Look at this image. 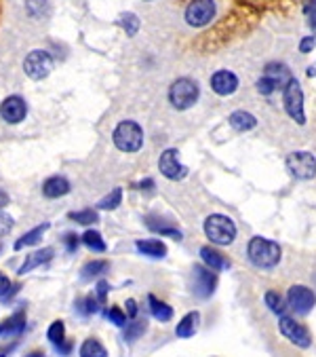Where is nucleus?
I'll list each match as a JSON object with an SVG mask.
<instances>
[{"mask_svg": "<svg viewBox=\"0 0 316 357\" xmlns=\"http://www.w3.org/2000/svg\"><path fill=\"white\" fill-rule=\"evenodd\" d=\"M247 250H249V260L260 268H274L281 262V248L274 241L253 237Z\"/></svg>", "mask_w": 316, "mask_h": 357, "instance_id": "obj_1", "label": "nucleus"}, {"mask_svg": "<svg viewBox=\"0 0 316 357\" xmlns=\"http://www.w3.org/2000/svg\"><path fill=\"white\" fill-rule=\"evenodd\" d=\"M114 144L123 153H137L143 146V131L135 121H123L114 129Z\"/></svg>", "mask_w": 316, "mask_h": 357, "instance_id": "obj_2", "label": "nucleus"}, {"mask_svg": "<svg viewBox=\"0 0 316 357\" xmlns=\"http://www.w3.org/2000/svg\"><path fill=\"white\" fill-rule=\"evenodd\" d=\"M205 235L217 245H230L236 237V225L223 213H213L205 220Z\"/></svg>", "mask_w": 316, "mask_h": 357, "instance_id": "obj_3", "label": "nucleus"}, {"mask_svg": "<svg viewBox=\"0 0 316 357\" xmlns=\"http://www.w3.org/2000/svg\"><path fill=\"white\" fill-rule=\"evenodd\" d=\"M198 85L192 79H177L169 89V102L177 110H188L198 100Z\"/></svg>", "mask_w": 316, "mask_h": 357, "instance_id": "obj_4", "label": "nucleus"}, {"mask_svg": "<svg viewBox=\"0 0 316 357\" xmlns=\"http://www.w3.org/2000/svg\"><path fill=\"white\" fill-rule=\"evenodd\" d=\"M217 288V275L209 266H194L192 271V292L196 298L207 301Z\"/></svg>", "mask_w": 316, "mask_h": 357, "instance_id": "obj_5", "label": "nucleus"}, {"mask_svg": "<svg viewBox=\"0 0 316 357\" xmlns=\"http://www.w3.org/2000/svg\"><path fill=\"white\" fill-rule=\"evenodd\" d=\"M283 102H285L287 114L295 123L303 125L306 123V116H303V91H301V85L295 79H291V83L283 89Z\"/></svg>", "mask_w": 316, "mask_h": 357, "instance_id": "obj_6", "label": "nucleus"}, {"mask_svg": "<svg viewBox=\"0 0 316 357\" xmlns=\"http://www.w3.org/2000/svg\"><path fill=\"white\" fill-rule=\"evenodd\" d=\"M24 70H26V75L32 79V81H42L51 75V70H53V57L47 53V51H32L26 61H24Z\"/></svg>", "mask_w": 316, "mask_h": 357, "instance_id": "obj_7", "label": "nucleus"}, {"mask_svg": "<svg viewBox=\"0 0 316 357\" xmlns=\"http://www.w3.org/2000/svg\"><path fill=\"white\" fill-rule=\"evenodd\" d=\"M278 328H281V334H283L289 342H293L295 347H299V349H308V347L312 344V336H310L308 328H306L303 324L295 321L293 317H289V315L281 317Z\"/></svg>", "mask_w": 316, "mask_h": 357, "instance_id": "obj_8", "label": "nucleus"}, {"mask_svg": "<svg viewBox=\"0 0 316 357\" xmlns=\"http://www.w3.org/2000/svg\"><path fill=\"white\" fill-rule=\"evenodd\" d=\"M287 303H289V309L293 313L308 315L316 305V294L310 288H306V285H293V288H289Z\"/></svg>", "mask_w": 316, "mask_h": 357, "instance_id": "obj_9", "label": "nucleus"}, {"mask_svg": "<svg viewBox=\"0 0 316 357\" xmlns=\"http://www.w3.org/2000/svg\"><path fill=\"white\" fill-rule=\"evenodd\" d=\"M287 169L297 180H312L316 176V159L310 153H291L287 157Z\"/></svg>", "mask_w": 316, "mask_h": 357, "instance_id": "obj_10", "label": "nucleus"}, {"mask_svg": "<svg viewBox=\"0 0 316 357\" xmlns=\"http://www.w3.org/2000/svg\"><path fill=\"white\" fill-rule=\"evenodd\" d=\"M215 15V3L213 0H192L186 9V22L192 28L207 26Z\"/></svg>", "mask_w": 316, "mask_h": 357, "instance_id": "obj_11", "label": "nucleus"}, {"mask_svg": "<svg viewBox=\"0 0 316 357\" xmlns=\"http://www.w3.org/2000/svg\"><path fill=\"white\" fill-rule=\"evenodd\" d=\"M26 114H28V104L19 96H9L3 104H0V116L11 125L22 123L26 119Z\"/></svg>", "mask_w": 316, "mask_h": 357, "instance_id": "obj_12", "label": "nucleus"}, {"mask_svg": "<svg viewBox=\"0 0 316 357\" xmlns=\"http://www.w3.org/2000/svg\"><path fill=\"white\" fill-rule=\"evenodd\" d=\"M28 319H26V311H15L9 319H5L0 324V342L3 340H15L26 332Z\"/></svg>", "mask_w": 316, "mask_h": 357, "instance_id": "obj_13", "label": "nucleus"}, {"mask_svg": "<svg viewBox=\"0 0 316 357\" xmlns=\"http://www.w3.org/2000/svg\"><path fill=\"white\" fill-rule=\"evenodd\" d=\"M158 167H161V174L171 178V180H180L186 176V167L180 161V153L175 149H169L161 155V161H158Z\"/></svg>", "mask_w": 316, "mask_h": 357, "instance_id": "obj_14", "label": "nucleus"}, {"mask_svg": "<svg viewBox=\"0 0 316 357\" xmlns=\"http://www.w3.org/2000/svg\"><path fill=\"white\" fill-rule=\"evenodd\" d=\"M211 87L217 96H230L239 87V79H236V75L230 73V70H219V73L211 77Z\"/></svg>", "mask_w": 316, "mask_h": 357, "instance_id": "obj_15", "label": "nucleus"}, {"mask_svg": "<svg viewBox=\"0 0 316 357\" xmlns=\"http://www.w3.org/2000/svg\"><path fill=\"white\" fill-rule=\"evenodd\" d=\"M53 260V250L51 248H42V250H36V252H32V254H28L26 256V260H24V264L19 266V275H26V273H30V271H34V268H38V266H45V264H49Z\"/></svg>", "mask_w": 316, "mask_h": 357, "instance_id": "obj_16", "label": "nucleus"}, {"mask_svg": "<svg viewBox=\"0 0 316 357\" xmlns=\"http://www.w3.org/2000/svg\"><path fill=\"white\" fill-rule=\"evenodd\" d=\"M264 77L272 79V81L278 85V89H285V87L291 83V73H289V68H287L285 63H276V61H272V63L266 66Z\"/></svg>", "mask_w": 316, "mask_h": 357, "instance_id": "obj_17", "label": "nucleus"}, {"mask_svg": "<svg viewBox=\"0 0 316 357\" xmlns=\"http://www.w3.org/2000/svg\"><path fill=\"white\" fill-rule=\"evenodd\" d=\"M145 225L152 233H158V235H167V237H173V239H182V233L180 229H175L171 222H167L165 218L161 216H148L145 218Z\"/></svg>", "mask_w": 316, "mask_h": 357, "instance_id": "obj_18", "label": "nucleus"}, {"mask_svg": "<svg viewBox=\"0 0 316 357\" xmlns=\"http://www.w3.org/2000/svg\"><path fill=\"white\" fill-rule=\"evenodd\" d=\"M70 192V182L63 176H53L42 184V195L47 199H59Z\"/></svg>", "mask_w": 316, "mask_h": 357, "instance_id": "obj_19", "label": "nucleus"}, {"mask_svg": "<svg viewBox=\"0 0 316 357\" xmlns=\"http://www.w3.org/2000/svg\"><path fill=\"white\" fill-rule=\"evenodd\" d=\"M200 258H203L205 266H209L211 271H223V268L230 266V260L221 252H217V250H213L209 245L200 248Z\"/></svg>", "mask_w": 316, "mask_h": 357, "instance_id": "obj_20", "label": "nucleus"}, {"mask_svg": "<svg viewBox=\"0 0 316 357\" xmlns=\"http://www.w3.org/2000/svg\"><path fill=\"white\" fill-rule=\"evenodd\" d=\"M198 324H200V315L196 311H190L188 315H184L182 321L175 328L177 338H192L196 334V330H198Z\"/></svg>", "mask_w": 316, "mask_h": 357, "instance_id": "obj_21", "label": "nucleus"}, {"mask_svg": "<svg viewBox=\"0 0 316 357\" xmlns=\"http://www.w3.org/2000/svg\"><path fill=\"white\" fill-rule=\"evenodd\" d=\"M148 305H150V313H152V317H154V319L163 321V324H167V321H171V319H173V309H171L167 303L158 301L154 294H150V296H148Z\"/></svg>", "mask_w": 316, "mask_h": 357, "instance_id": "obj_22", "label": "nucleus"}, {"mask_svg": "<svg viewBox=\"0 0 316 357\" xmlns=\"http://www.w3.org/2000/svg\"><path fill=\"white\" fill-rule=\"evenodd\" d=\"M230 125H232V129H236V131H251L255 125H258V119L251 114V112H245V110H236V112H232L230 114Z\"/></svg>", "mask_w": 316, "mask_h": 357, "instance_id": "obj_23", "label": "nucleus"}, {"mask_svg": "<svg viewBox=\"0 0 316 357\" xmlns=\"http://www.w3.org/2000/svg\"><path fill=\"white\" fill-rule=\"evenodd\" d=\"M137 250L150 258H165L167 256V245L158 239H141V241H137Z\"/></svg>", "mask_w": 316, "mask_h": 357, "instance_id": "obj_24", "label": "nucleus"}, {"mask_svg": "<svg viewBox=\"0 0 316 357\" xmlns=\"http://www.w3.org/2000/svg\"><path fill=\"white\" fill-rule=\"evenodd\" d=\"M47 229H49V222H45V225H40V227H36V229H32L30 233H26L24 237H19L17 241H15V245H13V250H24V248H30V245H36L40 239H42V235L47 233Z\"/></svg>", "mask_w": 316, "mask_h": 357, "instance_id": "obj_25", "label": "nucleus"}, {"mask_svg": "<svg viewBox=\"0 0 316 357\" xmlns=\"http://www.w3.org/2000/svg\"><path fill=\"white\" fill-rule=\"evenodd\" d=\"M266 305H268V309H270L274 315H278V317H285V315H287L289 303H287L278 292H274V290L266 292Z\"/></svg>", "mask_w": 316, "mask_h": 357, "instance_id": "obj_26", "label": "nucleus"}, {"mask_svg": "<svg viewBox=\"0 0 316 357\" xmlns=\"http://www.w3.org/2000/svg\"><path fill=\"white\" fill-rule=\"evenodd\" d=\"M81 357H108V351L97 338H87L81 344Z\"/></svg>", "mask_w": 316, "mask_h": 357, "instance_id": "obj_27", "label": "nucleus"}, {"mask_svg": "<svg viewBox=\"0 0 316 357\" xmlns=\"http://www.w3.org/2000/svg\"><path fill=\"white\" fill-rule=\"evenodd\" d=\"M108 268H110V264H108L106 260H93V262H87V264L83 266L81 277H83V281H89V279H93V277H100V275L108 273Z\"/></svg>", "mask_w": 316, "mask_h": 357, "instance_id": "obj_28", "label": "nucleus"}, {"mask_svg": "<svg viewBox=\"0 0 316 357\" xmlns=\"http://www.w3.org/2000/svg\"><path fill=\"white\" fill-rule=\"evenodd\" d=\"M47 338H49L51 344H55V349L61 347V344L65 342V324H63L61 319L53 321V324L49 326V330H47Z\"/></svg>", "mask_w": 316, "mask_h": 357, "instance_id": "obj_29", "label": "nucleus"}, {"mask_svg": "<svg viewBox=\"0 0 316 357\" xmlns=\"http://www.w3.org/2000/svg\"><path fill=\"white\" fill-rule=\"evenodd\" d=\"M100 301H97V296H87V298H81V301H76V309H78V313L81 315H85V317H89V315H93V313H97L100 311Z\"/></svg>", "mask_w": 316, "mask_h": 357, "instance_id": "obj_30", "label": "nucleus"}, {"mask_svg": "<svg viewBox=\"0 0 316 357\" xmlns=\"http://www.w3.org/2000/svg\"><path fill=\"white\" fill-rule=\"evenodd\" d=\"M26 11H28L32 17L40 20V17H47V15H49L51 7H49L47 0H28V3H26Z\"/></svg>", "mask_w": 316, "mask_h": 357, "instance_id": "obj_31", "label": "nucleus"}, {"mask_svg": "<svg viewBox=\"0 0 316 357\" xmlns=\"http://www.w3.org/2000/svg\"><path fill=\"white\" fill-rule=\"evenodd\" d=\"M83 243L93 252H106V243H104V239H102V235L97 231H87L83 235Z\"/></svg>", "mask_w": 316, "mask_h": 357, "instance_id": "obj_32", "label": "nucleus"}, {"mask_svg": "<svg viewBox=\"0 0 316 357\" xmlns=\"http://www.w3.org/2000/svg\"><path fill=\"white\" fill-rule=\"evenodd\" d=\"M145 328H148L145 319H133V324H129L127 330H125V340H127V342L137 340V338L145 332Z\"/></svg>", "mask_w": 316, "mask_h": 357, "instance_id": "obj_33", "label": "nucleus"}, {"mask_svg": "<svg viewBox=\"0 0 316 357\" xmlns=\"http://www.w3.org/2000/svg\"><path fill=\"white\" fill-rule=\"evenodd\" d=\"M70 218L78 225H95L100 220V216L93 209H83V211H72Z\"/></svg>", "mask_w": 316, "mask_h": 357, "instance_id": "obj_34", "label": "nucleus"}, {"mask_svg": "<svg viewBox=\"0 0 316 357\" xmlns=\"http://www.w3.org/2000/svg\"><path fill=\"white\" fill-rule=\"evenodd\" d=\"M118 24L123 26V30H125L129 36H135L137 30H139V20H137L135 13H123L120 20H118Z\"/></svg>", "mask_w": 316, "mask_h": 357, "instance_id": "obj_35", "label": "nucleus"}, {"mask_svg": "<svg viewBox=\"0 0 316 357\" xmlns=\"http://www.w3.org/2000/svg\"><path fill=\"white\" fill-rule=\"evenodd\" d=\"M104 315H106V319H108V321H112V324H114V326H118V328L127 326V319H129V317H127V313H125L120 307H110V309H106V313H104Z\"/></svg>", "mask_w": 316, "mask_h": 357, "instance_id": "obj_36", "label": "nucleus"}, {"mask_svg": "<svg viewBox=\"0 0 316 357\" xmlns=\"http://www.w3.org/2000/svg\"><path fill=\"white\" fill-rule=\"evenodd\" d=\"M123 201V190L120 188H114L108 197H104L100 201V209H116Z\"/></svg>", "mask_w": 316, "mask_h": 357, "instance_id": "obj_37", "label": "nucleus"}, {"mask_svg": "<svg viewBox=\"0 0 316 357\" xmlns=\"http://www.w3.org/2000/svg\"><path fill=\"white\" fill-rule=\"evenodd\" d=\"M276 89H278V85H276L272 79H268V77H262V79L258 81V91L264 93V96H270V93H274Z\"/></svg>", "mask_w": 316, "mask_h": 357, "instance_id": "obj_38", "label": "nucleus"}, {"mask_svg": "<svg viewBox=\"0 0 316 357\" xmlns=\"http://www.w3.org/2000/svg\"><path fill=\"white\" fill-rule=\"evenodd\" d=\"M306 15H308V26L312 28V32L316 36V0H310V3H308Z\"/></svg>", "mask_w": 316, "mask_h": 357, "instance_id": "obj_39", "label": "nucleus"}, {"mask_svg": "<svg viewBox=\"0 0 316 357\" xmlns=\"http://www.w3.org/2000/svg\"><path fill=\"white\" fill-rule=\"evenodd\" d=\"M13 218L9 216V213H5V211H0V237L3 235H7L11 229H13Z\"/></svg>", "mask_w": 316, "mask_h": 357, "instance_id": "obj_40", "label": "nucleus"}, {"mask_svg": "<svg viewBox=\"0 0 316 357\" xmlns=\"http://www.w3.org/2000/svg\"><path fill=\"white\" fill-rule=\"evenodd\" d=\"M11 288H13L11 279H9L5 273H0V296H5V298H7V294L11 292Z\"/></svg>", "mask_w": 316, "mask_h": 357, "instance_id": "obj_41", "label": "nucleus"}, {"mask_svg": "<svg viewBox=\"0 0 316 357\" xmlns=\"http://www.w3.org/2000/svg\"><path fill=\"white\" fill-rule=\"evenodd\" d=\"M63 243H65V248H68V252H76L78 250V237H76V233H65L63 235Z\"/></svg>", "mask_w": 316, "mask_h": 357, "instance_id": "obj_42", "label": "nucleus"}, {"mask_svg": "<svg viewBox=\"0 0 316 357\" xmlns=\"http://www.w3.org/2000/svg\"><path fill=\"white\" fill-rule=\"evenodd\" d=\"M108 290H110L108 281H100V283H97V301H100L102 305H104L106 298H108Z\"/></svg>", "mask_w": 316, "mask_h": 357, "instance_id": "obj_43", "label": "nucleus"}, {"mask_svg": "<svg viewBox=\"0 0 316 357\" xmlns=\"http://www.w3.org/2000/svg\"><path fill=\"white\" fill-rule=\"evenodd\" d=\"M314 45H316V36H306V38L301 40V45H299V51H301V53H310V51L314 49Z\"/></svg>", "mask_w": 316, "mask_h": 357, "instance_id": "obj_44", "label": "nucleus"}, {"mask_svg": "<svg viewBox=\"0 0 316 357\" xmlns=\"http://www.w3.org/2000/svg\"><path fill=\"white\" fill-rule=\"evenodd\" d=\"M127 317L133 321V319H137V303L133 301V298H129L127 301Z\"/></svg>", "mask_w": 316, "mask_h": 357, "instance_id": "obj_45", "label": "nucleus"}, {"mask_svg": "<svg viewBox=\"0 0 316 357\" xmlns=\"http://www.w3.org/2000/svg\"><path fill=\"white\" fill-rule=\"evenodd\" d=\"M72 349H74V347H72V342H70V340H65L61 347H57V353H59V355H70V353H72Z\"/></svg>", "mask_w": 316, "mask_h": 357, "instance_id": "obj_46", "label": "nucleus"}, {"mask_svg": "<svg viewBox=\"0 0 316 357\" xmlns=\"http://www.w3.org/2000/svg\"><path fill=\"white\" fill-rule=\"evenodd\" d=\"M7 203H9V195L5 190H0V209H3Z\"/></svg>", "mask_w": 316, "mask_h": 357, "instance_id": "obj_47", "label": "nucleus"}, {"mask_svg": "<svg viewBox=\"0 0 316 357\" xmlns=\"http://www.w3.org/2000/svg\"><path fill=\"white\" fill-rule=\"evenodd\" d=\"M26 357H47V355H45V351H30Z\"/></svg>", "mask_w": 316, "mask_h": 357, "instance_id": "obj_48", "label": "nucleus"}, {"mask_svg": "<svg viewBox=\"0 0 316 357\" xmlns=\"http://www.w3.org/2000/svg\"><path fill=\"white\" fill-rule=\"evenodd\" d=\"M308 77H316V66H310L308 68Z\"/></svg>", "mask_w": 316, "mask_h": 357, "instance_id": "obj_49", "label": "nucleus"}, {"mask_svg": "<svg viewBox=\"0 0 316 357\" xmlns=\"http://www.w3.org/2000/svg\"><path fill=\"white\" fill-rule=\"evenodd\" d=\"M0 357H7V353H0Z\"/></svg>", "mask_w": 316, "mask_h": 357, "instance_id": "obj_50", "label": "nucleus"}]
</instances>
